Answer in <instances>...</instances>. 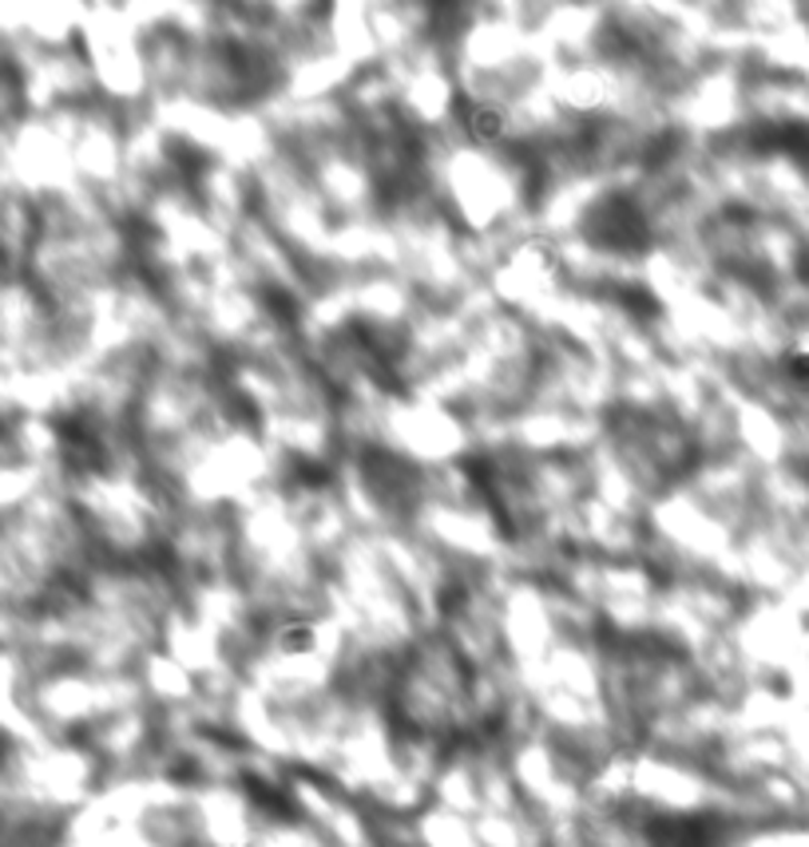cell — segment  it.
Here are the masks:
<instances>
[{"mask_svg": "<svg viewBox=\"0 0 809 847\" xmlns=\"http://www.w3.org/2000/svg\"><path fill=\"white\" fill-rule=\"evenodd\" d=\"M464 123H468L473 139H481V143H496V139L504 136V123H509V116H504L496 103H476V108H468Z\"/></svg>", "mask_w": 809, "mask_h": 847, "instance_id": "1", "label": "cell"}, {"mask_svg": "<svg viewBox=\"0 0 809 847\" xmlns=\"http://www.w3.org/2000/svg\"><path fill=\"white\" fill-rule=\"evenodd\" d=\"M786 369H790L793 380H801V385H809V349L793 352L790 361H786Z\"/></svg>", "mask_w": 809, "mask_h": 847, "instance_id": "2", "label": "cell"}]
</instances>
